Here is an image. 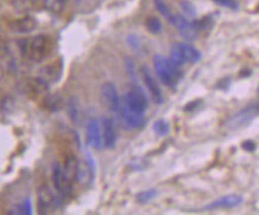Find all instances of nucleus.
<instances>
[{
  "label": "nucleus",
  "instance_id": "f257e3e1",
  "mask_svg": "<svg viewBox=\"0 0 259 215\" xmlns=\"http://www.w3.org/2000/svg\"><path fill=\"white\" fill-rule=\"evenodd\" d=\"M18 43L22 54L35 62H42L52 52L51 39L47 35H37L31 39H21Z\"/></svg>",
  "mask_w": 259,
  "mask_h": 215
},
{
  "label": "nucleus",
  "instance_id": "f03ea898",
  "mask_svg": "<svg viewBox=\"0 0 259 215\" xmlns=\"http://www.w3.org/2000/svg\"><path fill=\"white\" fill-rule=\"evenodd\" d=\"M153 66L155 74L160 79L164 85L170 89H175L176 85L178 84L179 79L182 78L181 67H177L167 59L166 56L161 54H157L153 58Z\"/></svg>",
  "mask_w": 259,
  "mask_h": 215
},
{
  "label": "nucleus",
  "instance_id": "7ed1b4c3",
  "mask_svg": "<svg viewBox=\"0 0 259 215\" xmlns=\"http://www.w3.org/2000/svg\"><path fill=\"white\" fill-rule=\"evenodd\" d=\"M121 102L128 109L138 114L145 115L148 108V98L144 89L136 82H132L129 90L121 98Z\"/></svg>",
  "mask_w": 259,
  "mask_h": 215
},
{
  "label": "nucleus",
  "instance_id": "20e7f679",
  "mask_svg": "<svg viewBox=\"0 0 259 215\" xmlns=\"http://www.w3.org/2000/svg\"><path fill=\"white\" fill-rule=\"evenodd\" d=\"M259 107L257 102L251 103L247 105L246 108H244L242 110L238 111L237 114H234L233 116H231L226 121V128L230 129V131H237L242 127H246L258 116Z\"/></svg>",
  "mask_w": 259,
  "mask_h": 215
},
{
  "label": "nucleus",
  "instance_id": "39448f33",
  "mask_svg": "<svg viewBox=\"0 0 259 215\" xmlns=\"http://www.w3.org/2000/svg\"><path fill=\"white\" fill-rule=\"evenodd\" d=\"M37 202H38V213L48 214L52 209H54V208L59 206L60 200L55 196L48 184H43L38 188Z\"/></svg>",
  "mask_w": 259,
  "mask_h": 215
},
{
  "label": "nucleus",
  "instance_id": "423d86ee",
  "mask_svg": "<svg viewBox=\"0 0 259 215\" xmlns=\"http://www.w3.org/2000/svg\"><path fill=\"white\" fill-rule=\"evenodd\" d=\"M96 178V163L94 157L91 154L86 153L85 161H79L78 171H77V180L79 183L84 187L92 185Z\"/></svg>",
  "mask_w": 259,
  "mask_h": 215
},
{
  "label": "nucleus",
  "instance_id": "0eeeda50",
  "mask_svg": "<svg viewBox=\"0 0 259 215\" xmlns=\"http://www.w3.org/2000/svg\"><path fill=\"white\" fill-rule=\"evenodd\" d=\"M101 97L103 104L109 109L111 112L118 111L119 104H121V97H119L118 90L114 82H104L101 86Z\"/></svg>",
  "mask_w": 259,
  "mask_h": 215
},
{
  "label": "nucleus",
  "instance_id": "6e6552de",
  "mask_svg": "<svg viewBox=\"0 0 259 215\" xmlns=\"http://www.w3.org/2000/svg\"><path fill=\"white\" fill-rule=\"evenodd\" d=\"M171 23L176 26V29L182 35V37L187 39V41L192 42L198 37V32L195 29L194 23L189 21V18L184 17V16L175 15Z\"/></svg>",
  "mask_w": 259,
  "mask_h": 215
},
{
  "label": "nucleus",
  "instance_id": "1a4fd4ad",
  "mask_svg": "<svg viewBox=\"0 0 259 215\" xmlns=\"http://www.w3.org/2000/svg\"><path fill=\"white\" fill-rule=\"evenodd\" d=\"M140 73L142 75V79H144L146 88L148 89L149 94H151L152 97H153L155 103L157 104L164 103V97H162L160 86H159L158 81L155 80L154 75L152 74L151 69L148 68V66L142 65L140 67Z\"/></svg>",
  "mask_w": 259,
  "mask_h": 215
},
{
  "label": "nucleus",
  "instance_id": "9d476101",
  "mask_svg": "<svg viewBox=\"0 0 259 215\" xmlns=\"http://www.w3.org/2000/svg\"><path fill=\"white\" fill-rule=\"evenodd\" d=\"M103 137V147L114 148L117 141V132H116L115 123L110 117L102 116L99 120Z\"/></svg>",
  "mask_w": 259,
  "mask_h": 215
},
{
  "label": "nucleus",
  "instance_id": "9b49d317",
  "mask_svg": "<svg viewBox=\"0 0 259 215\" xmlns=\"http://www.w3.org/2000/svg\"><path fill=\"white\" fill-rule=\"evenodd\" d=\"M86 144L90 147L99 150L103 147V137H102V129L99 121L96 118L89 120L86 124Z\"/></svg>",
  "mask_w": 259,
  "mask_h": 215
},
{
  "label": "nucleus",
  "instance_id": "f8f14e48",
  "mask_svg": "<svg viewBox=\"0 0 259 215\" xmlns=\"http://www.w3.org/2000/svg\"><path fill=\"white\" fill-rule=\"evenodd\" d=\"M116 114L123 121V123L127 128H141L145 124V115L138 114V112L131 110L122 102L119 104L118 111Z\"/></svg>",
  "mask_w": 259,
  "mask_h": 215
},
{
  "label": "nucleus",
  "instance_id": "ddd939ff",
  "mask_svg": "<svg viewBox=\"0 0 259 215\" xmlns=\"http://www.w3.org/2000/svg\"><path fill=\"white\" fill-rule=\"evenodd\" d=\"M53 184L62 196H68L72 193L73 185L66 181L64 172H62V165L59 161L54 163V166H53Z\"/></svg>",
  "mask_w": 259,
  "mask_h": 215
},
{
  "label": "nucleus",
  "instance_id": "4468645a",
  "mask_svg": "<svg viewBox=\"0 0 259 215\" xmlns=\"http://www.w3.org/2000/svg\"><path fill=\"white\" fill-rule=\"evenodd\" d=\"M244 202V197L240 196V195H226V196L219 197L215 201H212L207 206L204 207L205 210H212L218 209V208H234L240 206V204Z\"/></svg>",
  "mask_w": 259,
  "mask_h": 215
},
{
  "label": "nucleus",
  "instance_id": "2eb2a0df",
  "mask_svg": "<svg viewBox=\"0 0 259 215\" xmlns=\"http://www.w3.org/2000/svg\"><path fill=\"white\" fill-rule=\"evenodd\" d=\"M36 28H37V21L31 16H24L10 23V29L16 34H30Z\"/></svg>",
  "mask_w": 259,
  "mask_h": 215
},
{
  "label": "nucleus",
  "instance_id": "dca6fc26",
  "mask_svg": "<svg viewBox=\"0 0 259 215\" xmlns=\"http://www.w3.org/2000/svg\"><path fill=\"white\" fill-rule=\"evenodd\" d=\"M78 165H79V160L75 155H68L66 158L64 166H62V172H64V176L66 178V181L68 183H71L73 185L75 180H77V171H78Z\"/></svg>",
  "mask_w": 259,
  "mask_h": 215
},
{
  "label": "nucleus",
  "instance_id": "f3484780",
  "mask_svg": "<svg viewBox=\"0 0 259 215\" xmlns=\"http://www.w3.org/2000/svg\"><path fill=\"white\" fill-rule=\"evenodd\" d=\"M181 49L183 56H184L185 64H197L202 60V53L189 43H177Z\"/></svg>",
  "mask_w": 259,
  "mask_h": 215
},
{
  "label": "nucleus",
  "instance_id": "a211bd4d",
  "mask_svg": "<svg viewBox=\"0 0 259 215\" xmlns=\"http://www.w3.org/2000/svg\"><path fill=\"white\" fill-rule=\"evenodd\" d=\"M62 72V65L61 64H54V65H49L46 66L45 68L42 69V79L46 82H51V81H56L60 79V75H61Z\"/></svg>",
  "mask_w": 259,
  "mask_h": 215
},
{
  "label": "nucleus",
  "instance_id": "6ab92c4d",
  "mask_svg": "<svg viewBox=\"0 0 259 215\" xmlns=\"http://www.w3.org/2000/svg\"><path fill=\"white\" fill-rule=\"evenodd\" d=\"M67 114L74 123H78L80 120V108H79V102L75 97L69 98L67 102Z\"/></svg>",
  "mask_w": 259,
  "mask_h": 215
},
{
  "label": "nucleus",
  "instance_id": "aec40b11",
  "mask_svg": "<svg viewBox=\"0 0 259 215\" xmlns=\"http://www.w3.org/2000/svg\"><path fill=\"white\" fill-rule=\"evenodd\" d=\"M195 25V29L197 30L198 35L200 34H209V31L211 30L212 28V18L210 16H207V17L202 18V19H198V21H192Z\"/></svg>",
  "mask_w": 259,
  "mask_h": 215
},
{
  "label": "nucleus",
  "instance_id": "412c9836",
  "mask_svg": "<svg viewBox=\"0 0 259 215\" xmlns=\"http://www.w3.org/2000/svg\"><path fill=\"white\" fill-rule=\"evenodd\" d=\"M43 5L47 11L59 15L65 10L66 0H43Z\"/></svg>",
  "mask_w": 259,
  "mask_h": 215
},
{
  "label": "nucleus",
  "instance_id": "4be33fe9",
  "mask_svg": "<svg viewBox=\"0 0 259 215\" xmlns=\"http://www.w3.org/2000/svg\"><path fill=\"white\" fill-rule=\"evenodd\" d=\"M145 25H146V29H147V31L151 32V34L158 35L162 31V24L160 19L158 17H154V16H151V17L146 19Z\"/></svg>",
  "mask_w": 259,
  "mask_h": 215
},
{
  "label": "nucleus",
  "instance_id": "5701e85b",
  "mask_svg": "<svg viewBox=\"0 0 259 215\" xmlns=\"http://www.w3.org/2000/svg\"><path fill=\"white\" fill-rule=\"evenodd\" d=\"M152 129L159 137H166V135L170 133V124L164 118H160V120L154 122L153 125H152Z\"/></svg>",
  "mask_w": 259,
  "mask_h": 215
},
{
  "label": "nucleus",
  "instance_id": "b1692460",
  "mask_svg": "<svg viewBox=\"0 0 259 215\" xmlns=\"http://www.w3.org/2000/svg\"><path fill=\"white\" fill-rule=\"evenodd\" d=\"M45 105L51 111H58L62 107V101L58 95H49L45 99Z\"/></svg>",
  "mask_w": 259,
  "mask_h": 215
},
{
  "label": "nucleus",
  "instance_id": "393cba45",
  "mask_svg": "<svg viewBox=\"0 0 259 215\" xmlns=\"http://www.w3.org/2000/svg\"><path fill=\"white\" fill-rule=\"evenodd\" d=\"M154 5L155 8H157V10L159 12L161 13L164 17L167 19L168 22L171 23L172 19H174V13H172V11L170 10V8H168L167 5H166V3L164 2V0H154Z\"/></svg>",
  "mask_w": 259,
  "mask_h": 215
},
{
  "label": "nucleus",
  "instance_id": "a878e982",
  "mask_svg": "<svg viewBox=\"0 0 259 215\" xmlns=\"http://www.w3.org/2000/svg\"><path fill=\"white\" fill-rule=\"evenodd\" d=\"M158 195V190L157 189H147V190H144L141 191L140 194H138V202L141 203V204H146L148 203L149 201H152L153 198L157 196Z\"/></svg>",
  "mask_w": 259,
  "mask_h": 215
},
{
  "label": "nucleus",
  "instance_id": "bb28decb",
  "mask_svg": "<svg viewBox=\"0 0 259 215\" xmlns=\"http://www.w3.org/2000/svg\"><path fill=\"white\" fill-rule=\"evenodd\" d=\"M32 213L31 210V201L30 198H26L24 202L18 204L15 209L10 210L9 214H24V215H30Z\"/></svg>",
  "mask_w": 259,
  "mask_h": 215
},
{
  "label": "nucleus",
  "instance_id": "cd10ccee",
  "mask_svg": "<svg viewBox=\"0 0 259 215\" xmlns=\"http://www.w3.org/2000/svg\"><path fill=\"white\" fill-rule=\"evenodd\" d=\"M181 8L183 10V13L187 16V18L195 17L196 9H195L194 4L189 2V0H183V2H181Z\"/></svg>",
  "mask_w": 259,
  "mask_h": 215
},
{
  "label": "nucleus",
  "instance_id": "c85d7f7f",
  "mask_svg": "<svg viewBox=\"0 0 259 215\" xmlns=\"http://www.w3.org/2000/svg\"><path fill=\"white\" fill-rule=\"evenodd\" d=\"M127 43L129 45V47H131L133 51L135 52H140L142 46H141V39L139 36L136 35H129L127 37Z\"/></svg>",
  "mask_w": 259,
  "mask_h": 215
},
{
  "label": "nucleus",
  "instance_id": "c756f323",
  "mask_svg": "<svg viewBox=\"0 0 259 215\" xmlns=\"http://www.w3.org/2000/svg\"><path fill=\"white\" fill-rule=\"evenodd\" d=\"M125 67H127V72L128 74L131 75V78L133 80H136V71H135V64L133 61L132 58H125Z\"/></svg>",
  "mask_w": 259,
  "mask_h": 215
},
{
  "label": "nucleus",
  "instance_id": "7c9ffc66",
  "mask_svg": "<svg viewBox=\"0 0 259 215\" xmlns=\"http://www.w3.org/2000/svg\"><path fill=\"white\" fill-rule=\"evenodd\" d=\"M215 2L217 4L225 6V8H228L231 10H238L239 9V3L237 0H212Z\"/></svg>",
  "mask_w": 259,
  "mask_h": 215
},
{
  "label": "nucleus",
  "instance_id": "2f4dec72",
  "mask_svg": "<svg viewBox=\"0 0 259 215\" xmlns=\"http://www.w3.org/2000/svg\"><path fill=\"white\" fill-rule=\"evenodd\" d=\"M232 84V79L231 77H225L222 78L221 80L218 81V84L215 88L218 89V90H222V91H227L228 89H230V86Z\"/></svg>",
  "mask_w": 259,
  "mask_h": 215
},
{
  "label": "nucleus",
  "instance_id": "473e14b6",
  "mask_svg": "<svg viewBox=\"0 0 259 215\" xmlns=\"http://www.w3.org/2000/svg\"><path fill=\"white\" fill-rule=\"evenodd\" d=\"M241 147H242V150H245L246 152H254L255 144H254V141H252V140H245L244 142H242Z\"/></svg>",
  "mask_w": 259,
  "mask_h": 215
},
{
  "label": "nucleus",
  "instance_id": "72a5a7b5",
  "mask_svg": "<svg viewBox=\"0 0 259 215\" xmlns=\"http://www.w3.org/2000/svg\"><path fill=\"white\" fill-rule=\"evenodd\" d=\"M201 99H198V101H194V102H190V103H189L188 105H185V108H184V110L185 111H188V112H190V111H194L196 108L198 107V105L201 104Z\"/></svg>",
  "mask_w": 259,
  "mask_h": 215
},
{
  "label": "nucleus",
  "instance_id": "f704fd0d",
  "mask_svg": "<svg viewBox=\"0 0 259 215\" xmlns=\"http://www.w3.org/2000/svg\"><path fill=\"white\" fill-rule=\"evenodd\" d=\"M252 74V71L251 69H248V68H245V69H242V71L240 72V73H239V77L240 78H247V77H250V75Z\"/></svg>",
  "mask_w": 259,
  "mask_h": 215
},
{
  "label": "nucleus",
  "instance_id": "c9c22d12",
  "mask_svg": "<svg viewBox=\"0 0 259 215\" xmlns=\"http://www.w3.org/2000/svg\"><path fill=\"white\" fill-rule=\"evenodd\" d=\"M77 2H80V0H77Z\"/></svg>",
  "mask_w": 259,
  "mask_h": 215
},
{
  "label": "nucleus",
  "instance_id": "e433bc0d",
  "mask_svg": "<svg viewBox=\"0 0 259 215\" xmlns=\"http://www.w3.org/2000/svg\"><path fill=\"white\" fill-rule=\"evenodd\" d=\"M35 2H37V0H35Z\"/></svg>",
  "mask_w": 259,
  "mask_h": 215
}]
</instances>
